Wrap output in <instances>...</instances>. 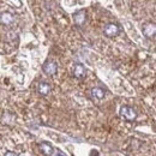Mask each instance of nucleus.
I'll return each mask as SVG.
<instances>
[{"instance_id": "9", "label": "nucleus", "mask_w": 156, "mask_h": 156, "mask_svg": "<svg viewBox=\"0 0 156 156\" xmlns=\"http://www.w3.org/2000/svg\"><path fill=\"white\" fill-rule=\"evenodd\" d=\"M91 96L95 98V100H103L105 96H106V91L102 89V88H100V87H96V88H93L91 89Z\"/></svg>"}, {"instance_id": "2", "label": "nucleus", "mask_w": 156, "mask_h": 156, "mask_svg": "<svg viewBox=\"0 0 156 156\" xmlns=\"http://www.w3.org/2000/svg\"><path fill=\"white\" fill-rule=\"evenodd\" d=\"M39 148L41 150V153L43 155H47V156H64L65 154L59 151V149H55L51 143L48 142H41L39 144Z\"/></svg>"}, {"instance_id": "5", "label": "nucleus", "mask_w": 156, "mask_h": 156, "mask_svg": "<svg viewBox=\"0 0 156 156\" xmlns=\"http://www.w3.org/2000/svg\"><path fill=\"white\" fill-rule=\"evenodd\" d=\"M143 30V35L147 39H154L156 36V24L155 23H145L142 28Z\"/></svg>"}, {"instance_id": "10", "label": "nucleus", "mask_w": 156, "mask_h": 156, "mask_svg": "<svg viewBox=\"0 0 156 156\" xmlns=\"http://www.w3.org/2000/svg\"><path fill=\"white\" fill-rule=\"evenodd\" d=\"M0 20H1L4 24H11V23L13 22V16H12L11 13H9V12H5V13H2V15L0 16Z\"/></svg>"}, {"instance_id": "8", "label": "nucleus", "mask_w": 156, "mask_h": 156, "mask_svg": "<svg viewBox=\"0 0 156 156\" xmlns=\"http://www.w3.org/2000/svg\"><path fill=\"white\" fill-rule=\"evenodd\" d=\"M52 90V87L49 85V83L44 82V80H41L37 85V93H39L41 96H47Z\"/></svg>"}, {"instance_id": "1", "label": "nucleus", "mask_w": 156, "mask_h": 156, "mask_svg": "<svg viewBox=\"0 0 156 156\" xmlns=\"http://www.w3.org/2000/svg\"><path fill=\"white\" fill-rule=\"evenodd\" d=\"M119 115L121 119H124L125 121H129V122H132L137 119V112L136 109L131 106H121L120 109H119Z\"/></svg>"}, {"instance_id": "4", "label": "nucleus", "mask_w": 156, "mask_h": 156, "mask_svg": "<svg viewBox=\"0 0 156 156\" xmlns=\"http://www.w3.org/2000/svg\"><path fill=\"white\" fill-rule=\"evenodd\" d=\"M42 70H43V72L46 75L54 76L58 72V64L55 61H53V60H46L43 66H42Z\"/></svg>"}, {"instance_id": "7", "label": "nucleus", "mask_w": 156, "mask_h": 156, "mask_svg": "<svg viewBox=\"0 0 156 156\" xmlns=\"http://www.w3.org/2000/svg\"><path fill=\"white\" fill-rule=\"evenodd\" d=\"M72 73H73V77L75 78H77V79H83V78L85 77V75H87V70H85V67L83 66V64H75Z\"/></svg>"}, {"instance_id": "3", "label": "nucleus", "mask_w": 156, "mask_h": 156, "mask_svg": "<svg viewBox=\"0 0 156 156\" xmlns=\"http://www.w3.org/2000/svg\"><path fill=\"white\" fill-rule=\"evenodd\" d=\"M120 31H121V29L117 23H107L103 28V34L107 37H115L120 34Z\"/></svg>"}, {"instance_id": "6", "label": "nucleus", "mask_w": 156, "mask_h": 156, "mask_svg": "<svg viewBox=\"0 0 156 156\" xmlns=\"http://www.w3.org/2000/svg\"><path fill=\"white\" fill-rule=\"evenodd\" d=\"M85 20H87V11L85 10H79L73 15V22L77 27L84 25Z\"/></svg>"}, {"instance_id": "11", "label": "nucleus", "mask_w": 156, "mask_h": 156, "mask_svg": "<svg viewBox=\"0 0 156 156\" xmlns=\"http://www.w3.org/2000/svg\"><path fill=\"white\" fill-rule=\"evenodd\" d=\"M5 155H16V153H6Z\"/></svg>"}]
</instances>
